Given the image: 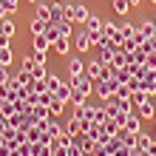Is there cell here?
Masks as SVG:
<instances>
[{
  "mask_svg": "<svg viewBox=\"0 0 156 156\" xmlns=\"http://www.w3.org/2000/svg\"><path fill=\"white\" fill-rule=\"evenodd\" d=\"M116 88H119V82H116V80H94V94H97L99 99L114 97V94H116Z\"/></svg>",
  "mask_w": 156,
  "mask_h": 156,
  "instance_id": "obj_1",
  "label": "cell"
},
{
  "mask_svg": "<svg viewBox=\"0 0 156 156\" xmlns=\"http://www.w3.org/2000/svg\"><path fill=\"white\" fill-rule=\"evenodd\" d=\"M71 91H74V94H85V97H91V94H94V80H91L88 74H80V77L71 80Z\"/></svg>",
  "mask_w": 156,
  "mask_h": 156,
  "instance_id": "obj_2",
  "label": "cell"
},
{
  "mask_svg": "<svg viewBox=\"0 0 156 156\" xmlns=\"http://www.w3.org/2000/svg\"><path fill=\"white\" fill-rule=\"evenodd\" d=\"M71 43H74L77 54H85L91 45H94V43H91V31H88V29H80L77 34H71Z\"/></svg>",
  "mask_w": 156,
  "mask_h": 156,
  "instance_id": "obj_3",
  "label": "cell"
},
{
  "mask_svg": "<svg viewBox=\"0 0 156 156\" xmlns=\"http://www.w3.org/2000/svg\"><path fill=\"white\" fill-rule=\"evenodd\" d=\"M133 148H139V151H145V153H156V136H151V133H136V145H133Z\"/></svg>",
  "mask_w": 156,
  "mask_h": 156,
  "instance_id": "obj_4",
  "label": "cell"
},
{
  "mask_svg": "<svg viewBox=\"0 0 156 156\" xmlns=\"http://www.w3.org/2000/svg\"><path fill=\"white\" fill-rule=\"evenodd\" d=\"M133 108H136V114H139L142 119H153V114H156V102H153V97H151V94L145 97L142 102H136Z\"/></svg>",
  "mask_w": 156,
  "mask_h": 156,
  "instance_id": "obj_5",
  "label": "cell"
},
{
  "mask_svg": "<svg viewBox=\"0 0 156 156\" xmlns=\"http://www.w3.org/2000/svg\"><path fill=\"white\" fill-rule=\"evenodd\" d=\"M142 122H145V119L136 114V111H131V114H125L122 128H125V131H131V133H139V131H142Z\"/></svg>",
  "mask_w": 156,
  "mask_h": 156,
  "instance_id": "obj_6",
  "label": "cell"
},
{
  "mask_svg": "<svg viewBox=\"0 0 156 156\" xmlns=\"http://www.w3.org/2000/svg\"><path fill=\"white\" fill-rule=\"evenodd\" d=\"M71 142H74L77 148L82 151V153H94V148H97V142L91 139L88 133H77V136H74V139H71Z\"/></svg>",
  "mask_w": 156,
  "mask_h": 156,
  "instance_id": "obj_7",
  "label": "cell"
},
{
  "mask_svg": "<svg viewBox=\"0 0 156 156\" xmlns=\"http://www.w3.org/2000/svg\"><path fill=\"white\" fill-rule=\"evenodd\" d=\"M31 48L37 51V54H48V48H51V40L45 37V34H31Z\"/></svg>",
  "mask_w": 156,
  "mask_h": 156,
  "instance_id": "obj_8",
  "label": "cell"
},
{
  "mask_svg": "<svg viewBox=\"0 0 156 156\" xmlns=\"http://www.w3.org/2000/svg\"><path fill=\"white\" fill-rule=\"evenodd\" d=\"M80 74H85V62H82V57H68V77L74 80V77H80Z\"/></svg>",
  "mask_w": 156,
  "mask_h": 156,
  "instance_id": "obj_9",
  "label": "cell"
},
{
  "mask_svg": "<svg viewBox=\"0 0 156 156\" xmlns=\"http://www.w3.org/2000/svg\"><path fill=\"white\" fill-rule=\"evenodd\" d=\"M71 94H74V91H71V80H62L60 88L54 91V97H57L60 102H71Z\"/></svg>",
  "mask_w": 156,
  "mask_h": 156,
  "instance_id": "obj_10",
  "label": "cell"
},
{
  "mask_svg": "<svg viewBox=\"0 0 156 156\" xmlns=\"http://www.w3.org/2000/svg\"><path fill=\"white\" fill-rule=\"evenodd\" d=\"M54 54H62V57H66V54H71V48H74V43H71V37H60V40H54Z\"/></svg>",
  "mask_w": 156,
  "mask_h": 156,
  "instance_id": "obj_11",
  "label": "cell"
},
{
  "mask_svg": "<svg viewBox=\"0 0 156 156\" xmlns=\"http://www.w3.org/2000/svg\"><path fill=\"white\" fill-rule=\"evenodd\" d=\"M0 34H9V37H14V34H17V23H14L12 14H6L3 20H0Z\"/></svg>",
  "mask_w": 156,
  "mask_h": 156,
  "instance_id": "obj_12",
  "label": "cell"
},
{
  "mask_svg": "<svg viewBox=\"0 0 156 156\" xmlns=\"http://www.w3.org/2000/svg\"><path fill=\"white\" fill-rule=\"evenodd\" d=\"M102 23H105V20H102V17H99V14H94V12H91V14H88V20H85V29H88L91 34H99V31H102Z\"/></svg>",
  "mask_w": 156,
  "mask_h": 156,
  "instance_id": "obj_13",
  "label": "cell"
},
{
  "mask_svg": "<svg viewBox=\"0 0 156 156\" xmlns=\"http://www.w3.org/2000/svg\"><path fill=\"white\" fill-rule=\"evenodd\" d=\"M45 29H48V20H43V17H34V14H31L29 31H31V34H45Z\"/></svg>",
  "mask_w": 156,
  "mask_h": 156,
  "instance_id": "obj_14",
  "label": "cell"
},
{
  "mask_svg": "<svg viewBox=\"0 0 156 156\" xmlns=\"http://www.w3.org/2000/svg\"><path fill=\"white\" fill-rule=\"evenodd\" d=\"M136 29H139V34L145 40H151V37H156V20H142L139 26H136Z\"/></svg>",
  "mask_w": 156,
  "mask_h": 156,
  "instance_id": "obj_15",
  "label": "cell"
},
{
  "mask_svg": "<svg viewBox=\"0 0 156 156\" xmlns=\"http://www.w3.org/2000/svg\"><path fill=\"white\" fill-rule=\"evenodd\" d=\"M102 66H105V62H102V60H99V57H94V60H91V62H88V66H85V74H88L91 80H97L99 74H102Z\"/></svg>",
  "mask_w": 156,
  "mask_h": 156,
  "instance_id": "obj_16",
  "label": "cell"
},
{
  "mask_svg": "<svg viewBox=\"0 0 156 156\" xmlns=\"http://www.w3.org/2000/svg\"><path fill=\"white\" fill-rule=\"evenodd\" d=\"M48 116H51L48 105H40V102H37V105L31 108V119H34V122H45V119H48Z\"/></svg>",
  "mask_w": 156,
  "mask_h": 156,
  "instance_id": "obj_17",
  "label": "cell"
},
{
  "mask_svg": "<svg viewBox=\"0 0 156 156\" xmlns=\"http://www.w3.org/2000/svg\"><path fill=\"white\" fill-rule=\"evenodd\" d=\"M88 14H91V9L85 3H74V23H82V26H85Z\"/></svg>",
  "mask_w": 156,
  "mask_h": 156,
  "instance_id": "obj_18",
  "label": "cell"
},
{
  "mask_svg": "<svg viewBox=\"0 0 156 156\" xmlns=\"http://www.w3.org/2000/svg\"><path fill=\"white\" fill-rule=\"evenodd\" d=\"M31 156H54L48 142H31Z\"/></svg>",
  "mask_w": 156,
  "mask_h": 156,
  "instance_id": "obj_19",
  "label": "cell"
},
{
  "mask_svg": "<svg viewBox=\"0 0 156 156\" xmlns=\"http://www.w3.org/2000/svg\"><path fill=\"white\" fill-rule=\"evenodd\" d=\"M80 122H82V119H74V116H71L68 122H62V133H68L71 139H74V136L80 133Z\"/></svg>",
  "mask_w": 156,
  "mask_h": 156,
  "instance_id": "obj_20",
  "label": "cell"
},
{
  "mask_svg": "<svg viewBox=\"0 0 156 156\" xmlns=\"http://www.w3.org/2000/svg\"><path fill=\"white\" fill-rule=\"evenodd\" d=\"M66 14H62V0H54L51 3V23H62Z\"/></svg>",
  "mask_w": 156,
  "mask_h": 156,
  "instance_id": "obj_21",
  "label": "cell"
},
{
  "mask_svg": "<svg viewBox=\"0 0 156 156\" xmlns=\"http://www.w3.org/2000/svg\"><path fill=\"white\" fill-rule=\"evenodd\" d=\"M116 139L122 142V145H128V148H133V145H136V133H131V131H125V128H119V133H116Z\"/></svg>",
  "mask_w": 156,
  "mask_h": 156,
  "instance_id": "obj_22",
  "label": "cell"
},
{
  "mask_svg": "<svg viewBox=\"0 0 156 156\" xmlns=\"http://www.w3.org/2000/svg\"><path fill=\"white\" fill-rule=\"evenodd\" d=\"M37 9H34V17H43V20L51 23V3H34Z\"/></svg>",
  "mask_w": 156,
  "mask_h": 156,
  "instance_id": "obj_23",
  "label": "cell"
},
{
  "mask_svg": "<svg viewBox=\"0 0 156 156\" xmlns=\"http://www.w3.org/2000/svg\"><path fill=\"white\" fill-rule=\"evenodd\" d=\"M133 34H136V26H133V23H122V26H119V40H122V43L131 40Z\"/></svg>",
  "mask_w": 156,
  "mask_h": 156,
  "instance_id": "obj_24",
  "label": "cell"
},
{
  "mask_svg": "<svg viewBox=\"0 0 156 156\" xmlns=\"http://www.w3.org/2000/svg\"><path fill=\"white\" fill-rule=\"evenodd\" d=\"M12 62H14V51H12V45H9V48H0V66H9V68H12Z\"/></svg>",
  "mask_w": 156,
  "mask_h": 156,
  "instance_id": "obj_25",
  "label": "cell"
},
{
  "mask_svg": "<svg viewBox=\"0 0 156 156\" xmlns=\"http://www.w3.org/2000/svg\"><path fill=\"white\" fill-rule=\"evenodd\" d=\"M60 82H62V77H57V74H45V85H48V91H57L60 88Z\"/></svg>",
  "mask_w": 156,
  "mask_h": 156,
  "instance_id": "obj_26",
  "label": "cell"
},
{
  "mask_svg": "<svg viewBox=\"0 0 156 156\" xmlns=\"http://www.w3.org/2000/svg\"><path fill=\"white\" fill-rule=\"evenodd\" d=\"M131 94H133V88L128 85V82H119V88H116V97H119V99H131Z\"/></svg>",
  "mask_w": 156,
  "mask_h": 156,
  "instance_id": "obj_27",
  "label": "cell"
},
{
  "mask_svg": "<svg viewBox=\"0 0 156 156\" xmlns=\"http://www.w3.org/2000/svg\"><path fill=\"white\" fill-rule=\"evenodd\" d=\"M17 111V105L14 102H9V99H0V114H3V116H12Z\"/></svg>",
  "mask_w": 156,
  "mask_h": 156,
  "instance_id": "obj_28",
  "label": "cell"
},
{
  "mask_svg": "<svg viewBox=\"0 0 156 156\" xmlns=\"http://www.w3.org/2000/svg\"><path fill=\"white\" fill-rule=\"evenodd\" d=\"M131 9H133V6L128 3V0H114V12H116V14H128Z\"/></svg>",
  "mask_w": 156,
  "mask_h": 156,
  "instance_id": "obj_29",
  "label": "cell"
},
{
  "mask_svg": "<svg viewBox=\"0 0 156 156\" xmlns=\"http://www.w3.org/2000/svg\"><path fill=\"white\" fill-rule=\"evenodd\" d=\"M29 88L34 91V94H45V91H48V85H45V80H31V82H29Z\"/></svg>",
  "mask_w": 156,
  "mask_h": 156,
  "instance_id": "obj_30",
  "label": "cell"
},
{
  "mask_svg": "<svg viewBox=\"0 0 156 156\" xmlns=\"http://www.w3.org/2000/svg\"><path fill=\"white\" fill-rule=\"evenodd\" d=\"M71 108H82V105H88V97L85 94H71Z\"/></svg>",
  "mask_w": 156,
  "mask_h": 156,
  "instance_id": "obj_31",
  "label": "cell"
},
{
  "mask_svg": "<svg viewBox=\"0 0 156 156\" xmlns=\"http://www.w3.org/2000/svg\"><path fill=\"white\" fill-rule=\"evenodd\" d=\"M102 128H105V131L111 133V136H116V133H119V128H122V125H119L116 119H105V122H102Z\"/></svg>",
  "mask_w": 156,
  "mask_h": 156,
  "instance_id": "obj_32",
  "label": "cell"
},
{
  "mask_svg": "<svg viewBox=\"0 0 156 156\" xmlns=\"http://www.w3.org/2000/svg\"><path fill=\"white\" fill-rule=\"evenodd\" d=\"M45 74H48V68H45V66H40V62L31 68V80H45Z\"/></svg>",
  "mask_w": 156,
  "mask_h": 156,
  "instance_id": "obj_33",
  "label": "cell"
},
{
  "mask_svg": "<svg viewBox=\"0 0 156 156\" xmlns=\"http://www.w3.org/2000/svg\"><path fill=\"white\" fill-rule=\"evenodd\" d=\"M0 6L6 9V14H14L17 6H20V0H0Z\"/></svg>",
  "mask_w": 156,
  "mask_h": 156,
  "instance_id": "obj_34",
  "label": "cell"
},
{
  "mask_svg": "<svg viewBox=\"0 0 156 156\" xmlns=\"http://www.w3.org/2000/svg\"><path fill=\"white\" fill-rule=\"evenodd\" d=\"M14 80L20 82V85H29V82H31V74H29V71H23V68H20V71L14 74Z\"/></svg>",
  "mask_w": 156,
  "mask_h": 156,
  "instance_id": "obj_35",
  "label": "cell"
},
{
  "mask_svg": "<svg viewBox=\"0 0 156 156\" xmlns=\"http://www.w3.org/2000/svg\"><path fill=\"white\" fill-rule=\"evenodd\" d=\"M62 108H66V102H60V99H54V102L48 105V111H51V116H60V114H62Z\"/></svg>",
  "mask_w": 156,
  "mask_h": 156,
  "instance_id": "obj_36",
  "label": "cell"
},
{
  "mask_svg": "<svg viewBox=\"0 0 156 156\" xmlns=\"http://www.w3.org/2000/svg\"><path fill=\"white\" fill-rule=\"evenodd\" d=\"M62 14L68 23H74V3H62Z\"/></svg>",
  "mask_w": 156,
  "mask_h": 156,
  "instance_id": "obj_37",
  "label": "cell"
},
{
  "mask_svg": "<svg viewBox=\"0 0 156 156\" xmlns=\"http://www.w3.org/2000/svg\"><path fill=\"white\" fill-rule=\"evenodd\" d=\"M34 66H37V62H34L31 54H29V57H23V71H29V74H31V68H34Z\"/></svg>",
  "mask_w": 156,
  "mask_h": 156,
  "instance_id": "obj_38",
  "label": "cell"
},
{
  "mask_svg": "<svg viewBox=\"0 0 156 156\" xmlns=\"http://www.w3.org/2000/svg\"><path fill=\"white\" fill-rule=\"evenodd\" d=\"M51 153H54V156H68V148H60V145H51Z\"/></svg>",
  "mask_w": 156,
  "mask_h": 156,
  "instance_id": "obj_39",
  "label": "cell"
},
{
  "mask_svg": "<svg viewBox=\"0 0 156 156\" xmlns=\"http://www.w3.org/2000/svg\"><path fill=\"white\" fill-rule=\"evenodd\" d=\"M9 45H12V37L9 34H0V48H9Z\"/></svg>",
  "mask_w": 156,
  "mask_h": 156,
  "instance_id": "obj_40",
  "label": "cell"
},
{
  "mask_svg": "<svg viewBox=\"0 0 156 156\" xmlns=\"http://www.w3.org/2000/svg\"><path fill=\"white\" fill-rule=\"evenodd\" d=\"M6 128H9V116L0 114V133H6Z\"/></svg>",
  "mask_w": 156,
  "mask_h": 156,
  "instance_id": "obj_41",
  "label": "cell"
},
{
  "mask_svg": "<svg viewBox=\"0 0 156 156\" xmlns=\"http://www.w3.org/2000/svg\"><path fill=\"white\" fill-rule=\"evenodd\" d=\"M31 57H34V62H40V66H45V54H37V51H34Z\"/></svg>",
  "mask_w": 156,
  "mask_h": 156,
  "instance_id": "obj_42",
  "label": "cell"
},
{
  "mask_svg": "<svg viewBox=\"0 0 156 156\" xmlns=\"http://www.w3.org/2000/svg\"><path fill=\"white\" fill-rule=\"evenodd\" d=\"M128 3H131V6H139V3H142V0H128Z\"/></svg>",
  "mask_w": 156,
  "mask_h": 156,
  "instance_id": "obj_43",
  "label": "cell"
},
{
  "mask_svg": "<svg viewBox=\"0 0 156 156\" xmlns=\"http://www.w3.org/2000/svg\"><path fill=\"white\" fill-rule=\"evenodd\" d=\"M3 17H6V9H3V6H0V20H3Z\"/></svg>",
  "mask_w": 156,
  "mask_h": 156,
  "instance_id": "obj_44",
  "label": "cell"
},
{
  "mask_svg": "<svg viewBox=\"0 0 156 156\" xmlns=\"http://www.w3.org/2000/svg\"><path fill=\"white\" fill-rule=\"evenodd\" d=\"M29 3H40V0H29Z\"/></svg>",
  "mask_w": 156,
  "mask_h": 156,
  "instance_id": "obj_45",
  "label": "cell"
},
{
  "mask_svg": "<svg viewBox=\"0 0 156 156\" xmlns=\"http://www.w3.org/2000/svg\"><path fill=\"white\" fill-rule=\"evenodd\" d=\"M151 3H156V0H151Z\"/></svg>",
  "mask_w": 156,
  "mask_h": 156,
  "instance_id": "obj_46",
  "label": "cell"
},
{
  "mask_svg": "<svg viewBox=\"0 0 156 156\" xmlns=\"http://www.w3.org/2000/svg\"><path fill=\"white\" fill-rule=\"evenodd\" d=\"M153 119H156V114H153Z\"/></svg>",
  "mask_w": 156,
  "mask_h": 156,
  "instance_id": "obj_47",
  "label": "cell"
},
{
  "mask_svg": "<svg viewBox=\"0 0 156 156\" xmlns=\"http://www.w3.org/2000/svg\"><path fill=\"white\" fill-rule=\"evenodd\" d=\"M0 156H3V153H0Z\"/></svg>",
  "mask_w": 156,
  "mask_h": 156,
  "instance_id": "obj_48",
  "label": "cell"
},
{
  "mask_svg": "<svg viewBox=\"0 0 156 156\" xmlns=\"http://www.w3.org/2000/svg\"><path fill=\"white\" fill-rule=\"evenodd\" d=\"M153 20H156V17H153Z\"/></svg>",
  "mask_w": 156,
  "mask_h": 156,
  "instance_id": "obj_49",
  "label": "cell"
},
{
  "mask_svg": "<svg viewBox=\"0 0 156 156\" xmlns=\"http://www.w3.org/2000/svg\"><path fill=\"white\" fill-rule=\"evenodd\" d=\"M153 156H156V153H153Z\"/></svg>",
  "mask_w": 156,
  "mask_h": 156,
  "instance_id": "obj_50",
  "label": "cell"
}]
</instances>
